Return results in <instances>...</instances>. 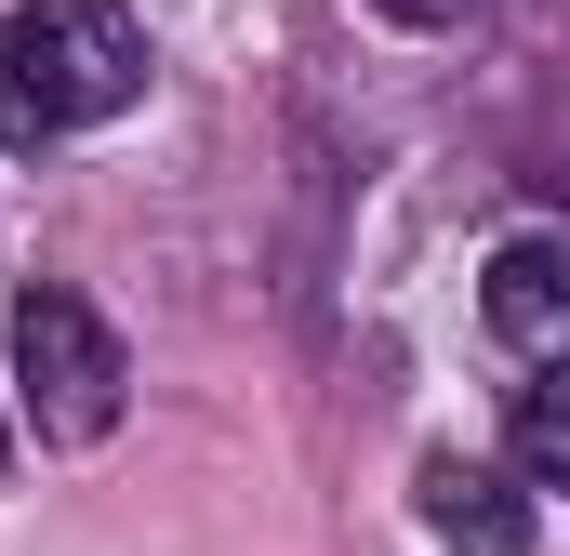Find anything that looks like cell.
<instances>
[{
    "mask_svg": "<svg viewBox=\"0 0 570 556\" xmlns=\"http://www.w3.org/2000/svg\"><path fill=\"white\" fill-rule=\"evenodd\" d=\"M478 318H491L531 371H570V239H504L491 278H478Z\"/></svg>",
    "mask_w": 570,
    "mask_h": 556,
    "instance_id": "3957f363",
    "label": "cell"
},
{
    "mask_svg": "<svg viewBox=\"0 0 570 556\" xmlns=\"http://www.w3.org/2000/svg\"><path fill=\"white\" fill-rule=\"evenodd\" d=\"M120 398H134V358H120V331L80 305V291H27L13 305V411L40 424L53 450H94L107 424H120Z\"/></svg>",
    "mask_w": 570,
    "mask_h": 556,
    "instance_id": "7a4b0ae2",
    "label": "cell"
},
{
    "mask_svg": "<svg viewBox=\"0 0 570 556\" xmlns=\"http://www.w3.org/2000/svg\"><path fill=\"white\" fill-rule=\"evenodd\" d=\"M372 13H399V27H464V13H491V0H372Z\"/></svg>",
    "mask_w": 570,
    "mask_h": 556,
    "instance_id": "8992f818",
    "label": "cell"
},
{
    "mask_svg": "<svg viewBox=\"0 0 570 556\" xmlns=\"http://www.w3.org/2000/svg\"><path fill=\"white\" fill-rule=\"evenodd\" d=\"M504 450H518V490H570V371L518 385V424H504Z\"/></svg>",
    "mask_w": 570,
    "mask_h": 556,
    "instance_id": "5b68a950",
    "label": "cell"
},
{
    "mask_svg": "<svg viewBox=\"0 0 570 556\" xmlns=\"http://www.w3.org/2000/svg\"><path fill=\"white\" fill-rule=\"evenodd\" d=\"M134 93H146L134 0H27V13H0V146L94 133Z\"/></svg>",
    "mask_w": 570,
    "mask_h": 556,
    "instance_id": "6da1fadb",
    "label": "cell"
},
{
    "mask_svg": "<svg viewBox=\"0 0 570 556\" xmlns=\"http://www.w3.org/2000/svg\"><path fill=\"white\" fill-rule=\"evenodd\" d=\"M0 464H13V437H0Z\"/></svg>",
    "mask_w": 570,
    "mask_h": 556,
    "instance_id": "52a82bcc",
    "label": "cell"
},
{
    "mask_svg": "<svg viewBox=\"0 0 570 556\" xmlns=\"http://www.w3.org/2000/svg\"><path fill=\"white\" fill-rule=\"evenodd\" d=\"M412 504H425V530H438L451 556H531V504H518V477L478 464V450H425Z\"/></svg>",
    "mask_w": 570,
    "mask_h": 556,
    "instance_id": "277c9868",
    "label": "cell"
}]
</instances>
